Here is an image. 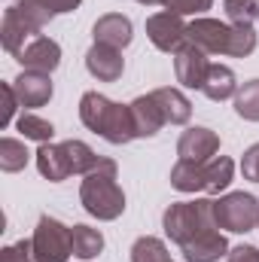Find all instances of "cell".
<instances>
[{
    "instance_id": "obj_23",
    "label": "cell",
    "mask_w": 259,
    "mask_h": 262,
    "mask_svg": "<svg viewBox=\"0 0 259 262\" xmlns=\"http://www.w3.org/2000/svg\"><path fill=\"white\" fill-rule=\"evenodd\" d=\"M204 171H207V192H210V195H220V192L232 183L235 162H232L229 156H213V159L204 165Z\"/></svg>"
},
{
    "instance_id": "obj_3",
    "label": "cell",
    "mask_w": 259,
    "mask_h": 262,
    "mask_svg": "<svg viewBox=\"0 0 259 262\" xmlns=\"http://www.w3.org/2000/svg\"><path fill=\"white\" fill-rule=\"evenodd\" d=\"M162 226H165V235L183 250L186 244H192L201 235L217 229V223H213V201H207V198L177 201V204H171L165 210Z\"/></svg>"
},
{
    "instance_id": "obj_16",
    "label": "cell",
    "mask_w": 259,
    "mask_h": 262,
    "mask_svg": "<svg viewBox=\"0 0 259 262\" xmlns=\"http://www.w3.org/2000/svg\"><path fill=\"white\" fill-rule=\"evenodd\" d=\"M128 107H131V116H134V131H137V137H153V134H159L162 125H168L153 95L134 98Z\"/></svg>"
},
{
    "instance_id": "obj_20",
    "label": "cell",
    "mask_w": 259,
    "mask_h": 262,
    "mask_svg": "<svg viewBox=\"0 0 259 262\" xmlns=\"http://www.w3.org/2000/svg\"><path fill=\"white\" fill-rule=\"evenodd\" d=\"M210 101H229L232 95H238V82H235V73L232 67L226 64H210V73L204 79V89H201Z\"/></svg>"
},
{
    "instance_id": "obj_19",
    "label": "cell",
    "mask_w": 259,
    "mask_h": 262,
    "mask_svg": "<svg viewBox=\"0 0 259 262\" xmlns=\"http://www.w3.org/2000/svg\"><path fill=\"white\" fill-rule=\"evenodd\" d=\"M207 165V162H204ZM195 162H177L171 168V186L177 192H207V171Z\"/></svg>"
},
{
    "instance_id": "obj_11",
    "label": "cell",
    "mask_w": 259,
    "mask_h": 262,
    "mask_svg": "<svg viewBox=\"0 0 259 262\" xmlns=\"http://www.w3.org/2000/svg\"><path fill=\"white\" fill-rule=\"evenodd\" d=\"M85 70L101 79V82H116L125 70V58H122V49H113V46H104V43H95L89 52H85Z\"/></svg>"
},
{
    "instance_id": "obj_30",
    "label": "cell",
    "mask_w": 259,
    "mask_h": 262,
    "mask_svg": "<svg viewBox=\"0 0 259 262\" xmlns=\"http://www.w3.org/2000/svg\"><path fill=\"white\" fill-rule=\"evenodd\" d=\"M210 6H213V0H165V9L177 12V15H201Z\"/></svg>"
},
{
    "instance_id": "obj_28",
    "label": "cell",
    "mask_w": 259,
    "mask_h": 262,
    "mask_svg": "<svg viewBox=\"0 0 259 262\" xmlns=\"http://www.w3.org/2000/svg\"><path fill=\"white\" fill-rule=\"evenodd\" d=\"M232 25H253L259 18V0H226L223 3Z\"/></svg>"
},
{
    "instance_id": "obj_1",
    "label": "cell",
    "mask_w": 259,
    "mask_h": 262,
    "mask_svg": "<svg viewBox=\"0 0 259 262\" xmlns=\"http://www.w3.org/2000/svg\"><path fill=\"white\" fill-rule=\"evenodd\" d=\"M79 119H82V125L89 131L101 134L107 143H116V146L119 143H131L137 137L131 107L113 104L101 92H85L79 98Z\"/></svg>"
},
{
    "instance_id": "obj_34",
    "label": "cell",
    "mask_w": 259,
    "mask_h": 262,
    "mask_svg": "<svg viewBox=\"0 0 259 262\" xmlns=\"http://www.w3.org/2000/svg\"><path fill=\"white\" fill-rule=\"evenodd\" d=\"M226 262H259V250L250 244H241V247H232Z\"/></svg>"
},
{
    "instance_id": "obj_29",
    "label": "cell",
    "mask_w": 259,
    "mask_h": 262,
    "mask_svg": "<svg viewBox=\"0 0 259 262\" xmlns=\"http://www.w3.org/2000/svg\"><path fill=\"white\" fill-rule=\"evenodd\" d=\"M15 9L25 15V21H28L34 31H43V28L55 18V15H52V12H49L40 0H18V3H15Z\"/></svg>"
},
{
    "instance_id": "obj_4",
    "label": "cell",
    "mask_w": 259,
    "mask_h": 262,
    "mask_svg": "<svg viewBox=\"0 0 259 262\" xmlns=\"http://www.w3.org/2000/svg\"><path fill=\"white\" fill-rule=\"evenodd\" d=\"M213 223L226 232H250L259 226V201L250 192H229L213 201Z\"/></svg>"
},
{
    "instance_id": "obj_9",
    "label": "cell",
    "mask_w": 259,
    "mask_h": 262,
    "mask_svg": "<svg viewBox=\"0 0 259 262\" xmlns=\"http://www.w3.org/2000/svg\"><path fill=\"white\" fill-rule=\"evenodd\" d=\"M217 152H220V134L210 131V128H189V131H183L180 140H177V156H180V162L204 165V162H210Z\"/></svg>"
},
{
    "instance_id": "obj_13",
    "label": "cell",
    "mask_w": 259,
    "mask_h": 262,
    "mask_svg": "<svg viewBox=\"0 0 259 262\" xmlns=\"http://www.w3.org/2000/svg\"><path fill=\"white\" fill-rule=\"evenodd\" d=\"M18 104L21 107H43L52 98V79L49 73H37V70H21V76L12 82Z\"/></svg>"
},
{
    "instance_id": "obj_26",
    "label": "cell",
    "mask_w": 259,
    "mask_h": 262,
    "mask_svg": "<svg viewBox=\"0 0 259 262\" xmlns=\"http://www.w3.org/2000/svg\"><path fill=\"white\" fill-rule=\"evenodd\" d=\"M15 128L21 131V137L25 140H37V143H49L52 140V122H46V119H40V116H34V113H21L18 119H15Z\"/></svg>"
},
{
    "instance_id": "obj_8",
    "label": "cell",
    "mask_w": 259,
    "mask_h": 262,
    "mask_svg": "<svg viewBox=\"0 0 259 262\" xmlns=\"http://www.w3.org/2000/svg\"><path fill=\"white\" fill-rule=\"evenodd\" d=\"M174 73H177L180 85H186V89H204V79L210 73L207 52H201L192 43H183L174 52Z\"/></svg>"
},
{
    "instance_id": "obj_22",
    "label": "cell",
    "mask_w": 259,
    "mask_h": 262,
    "mask_svg": "<svg viewBox=\"0 0 259 262\" xmlns=\"http://www.w3.org/2000/svg\"><path fill=\"white\" fill-rule=\"evenodd\" d=\"M64 149H67V162H70V171L73 174H92L104 159L101 156H95V149L89 146V143H82V140H64Z\"/></svg>"
},
{
    "instance_id": "obj_31",
    "label": "cell",
    "mask_w": 259,
    "mask_h": 262,
    "mask_svg": "<svg viewBox=\"0 0 259 262\" xmlns=\"http://www.w3.org/2000/svg\"><path fill=\"white\" fill-rule=\"evenodd\" d=\"M0 95H3V113H0V128H6V125L12 122V116H15V110H18L21 104H18V95H15V89H12L9 82H3V85H0Z\"/></svg>"
},
{
    "instance_id": "obj_7",
    "label": "cell",
    "mask_w": 259,
    "mask_h": 262,
    "mask_svg": "<svg viewBox=\"0 0 259 262\" xmlns=\"http://www.w3.org/2000/svg\"><path fill=\"white\" fill-rule=\"evenodd\" d=\"M229 40L232 28L217 18H192L186 28V43L198 46L207 55H229Z\"/></svg>"
},
{
    "instance_id": "obj_17",
    "label": "cell",
    "mask_w": 259,
    "mask_h": 262,
    "mask_svg": "<svg viewBox=\"0 0 259 262\" xmlns=\"http://www.w3.org/2000/svg\"><path fill=\"white\" fill-rule=\"evenodd\" d=\"M180 253H183L186 262H220L223 256H229V244H226V238L220 235V229H213V232L201 235L198 241L186 244Z\"/></svg>"
},
{
    "instance_id": "obj_6",
    "label": "cell",
    "mask_w": 259,
    "mask_h": 262,
    "mask_svg": "<svg viewBox=\"0 0 259 262\" xmlns=\"http://www.w3.org/2000/svg\"><path fill=\"white\" fill-rule=\"evenodd\" d=\"M186 28L189 25H183V15L168 12V9H162V12L146 18V37L162 52H177L186 43Z\"/></svg>"
},
{
    "instance_id": "obj_5",
    "label": "cell",
    "mask_w": 259,
    "mask_h": 262,
    "mask_svg": "<svg viewBox=\"0 0 259 262\" xmlns=\"http://www.w3.org/2000/svg\"><path fill=\"white\" fill-rule=\"evenodd\" d=\"M31 244H34L37 262H67L73 256L70 229H67L64 223H58L55 216H40Z\"/></svg>"
},
{
    "instance_id": "obj_27",
    "label": "cell",
    "mask_w": 259,
    "mask_h": 262,
    "mask_svg": "<svg viewBox=\"0 0 259 262\" xmlns=\"http://www.w3.org/2000/svg\"><path fill=\"white\" fill-rule=\"evenodd\" d=\"M253 49H256V31H253V25H232L229 55L232 58H247Z\"/></svg>"
},
{
    "instance_id": "obj_25",
    "label": "cell",
    "mask_w": 259,
    "mask_h": 262,
    "mask_svg": "<svg viewBox=\"0 0 259 262\" xmlns=\"http://www.w3.org/2000/svg\"><path fill=\"white\" fill-rule=\"evenodd\" d=\"M235 113L247 122H259V79H250V82H244V89H238Z\"/></svg>"
},
{
    "instance_id": "obj_18",
    "label": "cell",
    "mask_w": 259,
    "mask_h": 262,
    "mask_svg": "<svg viewBox=\"0 0 259 262\" xmlns=\"http://www.w3.org/2000/svg\"><path fill=\"white\" fill-rule=\"evenodd\" d=\"M149 95L156 98V104H159L165 122H171V125H186V122H189L192 104L186 101L183 92H177V89H156V92H149Z\"/></svg>"
},
{
    "instance_id": "obj_36",
    "label": "cell",
    "mask_w": 259,
    "mask_h": 262,
    "mask_svg": "<svg viewBox=\"0 0 259 262\" xmlns=\"http://www.w3.org/2000/svg\"><path fill=\"white\" fill-rule=\"evenodd\" d=\"M137 3H143V6H159V3H162V6H165V0H137Z\"/></svg>"
},
{
    "instance_id": "obj_33",
    "label": "cell",
    "mask_w": 259,
    "mask_h": 262,
    "mask_svg": "<svg viewBox=\"0 0 259 262\" xmlns=\"http://www.w3.org/2000/svg\"><path fill=\"white\" fill-rule=\"evenodd\" d=\"M241 171H244L247 180L259 183V143H253V146L244 152V159H241Z\"/></svg>"
},
{
    "instance_id": "obj_2",
    "label": "cell",
    "mask_w": 259,
    "mask_h": 262,
    "mask_svg": "<svg viewBox=\"0 0 259 262\" xmlns=\"http://www.w3.org/2000/svg\"><path fill=\"white\" fill-rule=\"evenodd\" d=\"M79 201L85 207V213L98 216V220H116L125 210V192L116 183V162L104 159L92 174H85L82 186H79Z\"/></svg>"
},
{
    "instance_id": "obj_10",
    "label": "cell",
    "mask_w": 259,
    "mask_h": 262,
    "mask_svg": "<svg viewBox=\"0 0 259 262\" xmlns=\"http://www.w3.org/2000/svg\"><path fill=\"white\" fill-rule=\"evenodd\" d=\"M18 64L25 70H37V73H52L55 67L61 64V46L49 37H34L18 55Z\"/></svg>"
},
{
    "instance_id": "obj_12",
    "label": "cell",
    "mask_w": 259,
    "mask_h": 262,
    "mask_svg": "<svg viewBox=\"0 0 259 262\" xmlns=\"http://www.w3.org/2000/svg\"><path fill=\"white\" fill-rule=\"evenodd\" d=\"M34 37H40V31H34L28 21H25V15L15 9V3L12 6H6V12H3V25H0V40H3V49L9 52V55H18Z\"/></svg>"
},
{
    "instance_id": "obj_15",
    "label": "cell",
    "mask_w": 259,
    "mask_h": 262,
    "mask_svg": "<svg viewBox=\"0 0 259 262\" xmlns=\"http://www.w3.org/2000/svg\"><path fill=\"white\" fill-rule=\"evenodd\" d=\"M37 156V168L46 180L52 183H61L67 180L73 171H70V162H67V149L64 143H40V149L34 152Z\"/></svg>"
},
{
    "instance_id": "obj_24",
    "label": "cell",
    "mask_w": 259,
    "mask_h": 262,
    "mask_svg": "<svg viewBox=\"0 0 259 262\" xmlns=\"http://www.w3.org/2000/svg\"><path fill=\"white\" fill-rule=\"evenodd\" d=\"M28 162H31V152H28V146H25L21 140H12V137H3V140H0V171L15 174V171H21Z\"/></svg>"
},
{
    "instance_id": "obj_14",
    "label": "cell",
    "mask_w": 259,
    "mask_h": 262,
    "mask_svg": "<svg viewBox=\"0 0 259 262\" xmlns=\"http://www.w3.org/2000/svg\"><path fill=\"white\" fill-rule=\"evenodd\" d=\"M95 34V43H104V46H113V49H125L131 43V21L122 12H110V15H101L92 28Z\"/></svg>"
},
{
    "instance_id": "obj_35",
    "label": "cell",
    "mask_w": 259,
    "mask_h": 262,
    "mask_svg": "<svg viewBox=\"0 0 259 262\" xmlns=\"http://www.w3.org/2000/svg\"><path fill=\"white\" fill-rule=\"evenodd\" d=\"M52 15H58V12H73L76 6H79V0H40Z\"/></svg>"
},
{
    "instance_id": "obj_21",
    "label": "cell",
    "mask_w": 259,
    "mask_h": 262,
    "mask_svg": "<svg viewBox=\"0 0 259 262\" xmlns=\"http://www.w3.org/2000/svg\"><path fill=\"white\" fill-rule=\"evenodd\" d=\"M70 241H73V256H79V259H95L104 250V235L92 226H73Z\"/></svg>"
},
{
    "instance_id": "obj_32",
    "label": "cell",
    "mask_w": 259,
    "mask_h": 262,
    "mask_svg": "<svg viewBox=\"0 0 259 262\" xmlns=\"http://www.w3.org/2000/svg\"><path fill=\"white\" fill-rule=\"evenodd\" d=\"M0 262H37V256H34V244H31V241L9 244V247L0 253Z\"/></svg>"
}]
</instances>
